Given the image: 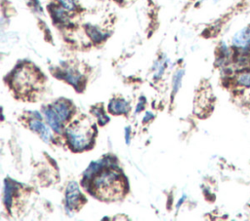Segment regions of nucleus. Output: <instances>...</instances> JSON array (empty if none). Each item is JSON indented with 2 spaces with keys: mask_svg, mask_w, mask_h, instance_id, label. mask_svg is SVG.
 Listing matches in <instances>:
<instances>
[{
  "mask_svg": "<svg viewBox=\"0 0 250 221\" xmlns=\"http://www.w3.org/2000/svg\"><path fill=\"white\" fill-rule=\"evenodd\" d=\"M184 72L185 71L183 69H179L174 74V77H173V80H172L174 93H176L178 92V90L180 89V87H181V83H182V79H183V76H184Z\"/></svg>",
  "mask_w": 250,
  "mask_h": 221,
  "instance_id": "nucleus-14",
  "label": "nucleus"
},
{
  "mask_svg": "<svg viewBox=\"0 0 250 221\" xmlns=\"http://www.w3.org/2000/svg\"><path fill=\"white\" fill-rule=\"evenodd\" d=\"M165 69V62L163 60L158 61L156 63V68H155V73H154V77L158 78L161 76V74L164 72Z\"/></svg>",
  "mask_w": 250,
  "mask_h": 221,
  "instance_id": "nucleus-17",
  "label": "nucleus"
},
{
  "mask_svg": "<svg viewBox=\"0 0 250 221\" xmlns=\"http://www.w3.org/2000/svg\"><path fill=\"white\" fill-rule=\"evenodd\" d=\"M231 45L237 53L250 54V25L241 28L233 35Z\"/></svg>",
  "mask_w": 250,
  "mask_h": 221,
  "instance_id": "nucleus-4",
  "label": "nucleus"
},
{
  "mask_svg": "<svg viewBox=\"0 0 250 221\" xmlns=\"http://www.w3.org/2000/svg\"><path fill=\"white\" fill-rule=\"evenodd\" d=\"M233 82L238 88L250 90V66L240 68L234 74Z\"/></svg>",
  "mask_w": 250,
  "mask_h": 221,
  "instance_id": "nucleus-6",
  "label": "nucleus"
},
{
  "mask_svg": "<svg viewBox=\"0 0 250 221\" xmlns=\"http://www.w3.org/2000/svg\"><path fill=\"white\" fill-rule=\"evenodd\" d=\"M15 192V187L11 183H6L5 186V192H4V203L7 207H10L12 203V197Z\"/></svg>",
  "mask_w": 250,
  "mask_h": 221,
  "instance_id": "nucleus-13",
  "label": "nucleus"
},
{
  "mask_svg": "<svg viewBox=\"0 0 250 221\" xmlns=\"http://www.w3.org/2000/svg\"><path fill=\"white\" fill-rule=\"evenodd\" d=\"M130 109L129 103L122 98H113L108 103V110L111 114L120 115L128 113Z\"/></svg>",
  "mask_w": 250,
  "mask_h": 221,
  "instance_id": "nucleus-7",
  "label": "nucleus"
},
{
  "mask_svg": "<svg viewBox=\"0 0 250 221\" xmlns=\"http://www.w3.org/2000/svg\"><path fill=\"white\" fill-rule=\"evenodd\" d=\"M86 32L88 34V36L94 41V42H101L102 40H104L106 36V34L103 33L101 30H99L96 26H93L91 24L86 25Z\"/></svg>",
  "mask_w": 250,
  "mask_h": 221,
  "instance_id": "nucleus-12",
  "label": "nucleus"
},
{
  "mask_svg": "<svg viewBox=\"0 0 250 221\" xmlns=\"http://www.w3.org/2000/svg\"><path fill=\"white\" fill-rule=\"evenodd\" d=\"M82 201V196L79 191L78 185L76 182H70L67 185L65 193V203L68 209H75L79 206L80 202Z\"/></svg>",
  "mask_w": 250,
  "mask_h": 221,
  "instance_id": "nucleus-5",
  "label": "nucleus"
},
{
  "mask_svg": "<svg viewBox=\"0 0 250 221\" xmlns=\"http://www.w3.org/2000/svg\"><path fill=\"white\" fill-rule=\"evenodd\" d=\"M65 134L70 147L76 151H81L92 144L95 127L87 118L83 117L69 125Z\"/></svg>",
  "mask_w": 250,
  "mask_h": 221,
  "instance_id": "nucleus-2",
  "label": "nucleus"
},
{
  "mask_svg": "<svg viewBox=\"0 0 250 221\" xmlns=\"http://www.w3.org/2000/svg\"><path fill=\"white\" fill-rule=\"evenodd\" d=\"M62 77L64 80H66L69 84L73 85V86H77L79 85L80 83V79H81V76L80 74L72 69V68H66L62 71Z\"/></svg>",
  "mask_w": 250,
  "mask_h": 221,
  "instance_id": "nucleus-11",
  "label": "nucleus"
},
{
  "mask_svg": "<svg viewBox=\"0 0 250 221\" xmlns=\"http://www.w3.org/2000/svg\"><path fill=\"white\" fill-rule=\"evenodd\" d=\"M61 122H65L70 116V105L65 100H59L52 105Z\"/></svg>",
  "mask_w": 250,
  "mask_h": 221,
  "instance_id": "nucleus-10",
  "label": "nucleus"
},
{
  "mask_svg": "<svg viewBox=\"0 0 250 221\" xmlns=\"http://www.w3.org/2000/svg\"><path fill=\"white\" fill-rule=\"evenodd\" d=\"M125 135H126V142L129 143V140H130V129L129 128H126Z\"/></svg>",
  "mask_w": 250,
  "mask_h": 221,
  "instance_id": "nucleus-18",
  "label": "nucleus"
},
{
  "mask_svg": "<svg viewBox=\"0 0 250 221\" xmlns=\"http://www.w3.org/2000/svg\"><path fill=\"white\" fill-rule=\"evenodd\" d=\"M11 83L15 91L18 92H29L37 88V85L39 84V77L30 66L22 65L15 70Z\"/></svg>",
  "mask_w": 250,
  "mask_h": 221,
  "instance_id": "nucleus-3",
  "label": "nucleus"
},
{
  "mask_svg": "<svg viewBox=\"0 0 250 221\" xmlns=\"http://www.w3.org/2000/svg\"><path fill=\"white\" fill-rule=\"evenodd\" d=\"M57 1L66 11H73L76 8L75 0H57Z\"/></svg>",
  "mask_w": 250,
  "mask_h": 221,
  "instance_id": "nucleus-16",
  "label": "nucleus"
},
{
  "mask_svg": "<svg viewBox=\"0 0 250 221\" xmlns=\"http://www.w3.org/2000/svg\"><path fill=\"white\" fill-rule=\"evenodd\" d=\"M93 113L97 116V118L99 120V123L101 125H104L105 123H107L109 121V118L104 113L103 109H101V108H95L93 110Z\"/></svg>",
  "mask_w": 250,
  "mask_h": 221,
  "instance_id": "nucleus-15",
  "label": "nucleus"
},
{
  "mask_svg": "<svg viewBox=\"0 0 250 221\" xmlns=\"http://www.w3.org/2000/svg\"><path fill=\"white\" fill-rule=\"evenodd\" d=\"M44 114L46 117V120L48 121L50 127L56 131V132H61L62 129V123L61 122L60 118L58 117L57 113L53 109L52 106H49L44 109Z\"/></svg>",
  "mask_w": 250,
  "mask_h": 221,
  "instance_id": "nucleus-8",
  "label": "nucleus"
},
{
  "mask_svg": "<svg viewBox=\"0 0 250 221\" xmlns=\"http://www.w3.org/2000/svg\"><path fill=\"white\" fill-rule=\"evenodd\" d=\"M92 187L94 192L103 200L118 199L124 192L122 179L117 172L109 169L96 175Z\"/></svg>",
  "mask_w": 250,
  "mask_h": 221,
  "instance_id": "nucleus-1",
  "label": "nucleus"
},
{
  "mask_svg": "<svg viewBox=\"0 0 250 221\" xmlns=\"http://www.w3.org/2000/svg\"><path fill=\"white\" fill-rule=\"evenodd\" d=\"M29 127L31 129H33L34 131L38 132L41 136V138L46 142L49 143L51 138H52V134L49 130V129L38 119H33L30 121L29 123Z\"/></svg>",
  "mask_w": 250,
  "mask_h": 221,
  "instance_id": "nucleus-9",
  "label": "nucleus"
},
{
  "mask_svg": "<svg viewBox=\"0 0 250 221\" xmlns=\"http://www.w3.org/2000/svg\"><path fill=\"white\" fill-rule=\"evenodd\" d=\"M116 1H121V0H116Z\"/></svg>",
  "mask_w": 250,
  "mask_h": 221,
  "instance_id": "nucleus-19",
  "label": "nucleus"
}]
</instances>
